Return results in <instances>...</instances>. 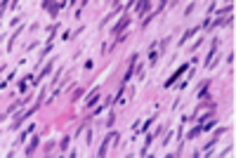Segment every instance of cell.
<instances>
[{
    "label": "cell",
    "instance_id": "cell-2",
    "mask_svg": "<svg viewBox=\"0 0 236 158\" xmlns=\"http://www.w3.org/2000/svg\"><path fill=\"white\" fill-rule=\"evenodd\" d=\"M125 26H128V17H123L121 22H118V24H116V26H113V33H118V31H123V28H125Z\"/></svg>",
    "mask_w": 236,
    "mask_h": 158
},
{
    "label": "cell",
    "instance_id": "cell-1",
    "mask_svg": "<svg viewBox=\"0 0 236 158\" xmlns=\"http://www.w3.org/2000/svg\"><path fill=\"white\" fill-rule=\"evenodd\" d=\"M184 71H187V64H184V66H180V69H177V71H175V76H172L170 80L165 83V87H170V85H172V83H175V80H177V78H180V76H182V73H184Z\"/></svg>",
    "mask_w": 236,
    "mask_h": 158
},
{
    "label": "cell",
    "instance_id": "cell-4",
    "mask_svg": "<svg viewBox=\"0 0 236 158\" xmlns=\"http://www.w3.org/2000/svg\"><path fill=\"white\" fill-rule=\"evenodd\" d=\"M38 146V137H33V142L28 144V149H26V153H33V149Z\"/></svg>",
    "mask_w": 236,
    "mask_h": 158
},
{
    "label": "cell",
    "instance_id": "cell-6",
    "mask_svg": "<svg viewBox=\"0 0 236 158\" xmlns=\"http://www.w3.org/2000/svg\"><path fill=\"white\" fill-rule=\"evenodd\" d=\"M191 36H194V31H187V33H184V36H182V43H184V40H189V38H191Z\"/></svg>",
    "mask_w": 236,
    "mask_h": 158
},
{
    "label": "cell",
    "instance_id": "cell-3",
    "mask_svg": "<svg viewBox=\"0 0 236 158\" xmlns=\"http://www.w3.org/2000/svg\"><path fill=\"white\" fill-rule=\"evenodd\" d=\"M97 99H99V90H94V92L90 94V99H88V106H94V104H97Z\"/></svg>",
    "mask_w": 236,
    "mask_h": 158
},
{
    "label": "cell",
    "instance_id": "cell-5",
    "mask_svg": "<svg viewBox=\"0 0 236 158\" xmlns=\"http://www.w3.org/2000/svg\"><path fill=\"white\" fill-rule=\"evenodd\" d=\"M109 137H111V135H109ZM109 137H106V139H104V144L99 146V156H104V153H106V146H109Z\"/></svg>",
    "mask_w": 236,
    "mask_h": 158
}]
</instances>
